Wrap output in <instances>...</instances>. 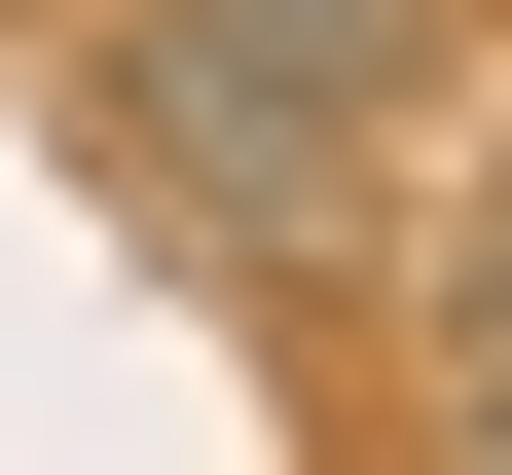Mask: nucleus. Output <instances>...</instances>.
Returning <instances> with one entry per match:
<instances>
[{
  "label": "nucleus",
  "instance_id": "f03ea898",
  "mask_svg": "<svg viewBox=\"0 0 512 475\" xmlns=\"http://www.w3.org/2000/svg\"><path fill=\"white\" fill-rule=\"evenodd\" d=\"M439 366H512V110H476V183H439Z\"/></svg>",
  "mask_w": 512,
  "mask_h": 475
},
{
  "label": "nucleus",
  "instance_id": "7ed1b4c3",
  "mask_svg": "<svg viewBox=\"0 0 512 475\" xmlns=\"http://www.w3.org/2000/svg\"><path fill=\"white\" fill-rule=\"evenodd\" d=\"M439 402H476V475H512V366H439Z\"/></svg>",
  "mask_w": 512,
  "mask_h": 475
},
{
  "label": "nucleus",
  "instance_id": "f257e3e1",
  "mask_svg": "<svg viewBox=\"0 0 512 475\" xmlns=\"http://www.w3.org/2000/svg\"><path fill=\"white\" fill-rule=\"evenodd\" d=\"M74 74H110V147L183 220H330V183L439 147V0H110Z\"/></svg>",
  "mask_w": 512,
  "mask_h": 475
}]
</instances>
